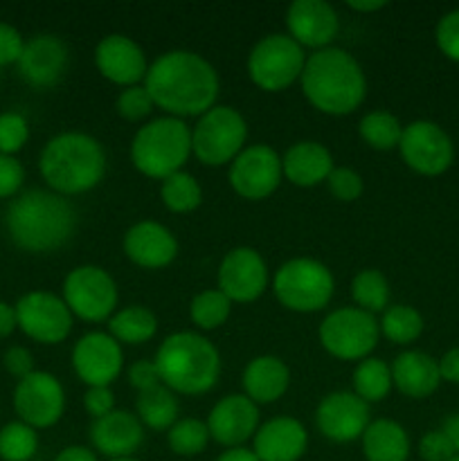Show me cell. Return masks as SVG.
Masks as SVG:
<instances>
[{"mask_svg": "<svg viewBox=\"0 0 459 461\" xmlns=\"http://www.w3.org/2000/svg\"><path fill=\"white\" fill-rule=\"evenodd\" d=\"M144 88L156 108L169 117H201L216 106L220 81L205 57L189 50H169L148 66Z\"/></svg>", "mask_w": 459, "mask_h": 461, "instance_id": "cell-1", "label": "cell"}, {"mask_svg": "<svg viewBox=\"0 0 459 461\" xmlns=\"http://www.w3.org/2000/svg\"><path fill=\"white\" fill-rule=\"evenodd\" d=\"M4 225L21 250L43 255L66 246L76 228L72 203L52 189H27L9 205Z\"/></svg>", "mask_w": 459, "mask_h": 461, "instance_id": "cell-2", "label": "cell"}, {"mask_svg": "<svg viewBox=\"0 0 459 461\" xmlns=\"http://www.w3.org/2000/svg\"><path fill=\"white\" fill-rule=\"evenodd\" d=\"M300 81L306 102L331 117L351 115L367 95L360 63L346 50L333 45L306 57Z\"/></svg>", "mask_w": 459, "mask_h": 461, "instance_id": "cell-3", "label": "cell"}, {"mask_svg": "<svg viewBox=\"0 0 459 461\" xmlns=\"http://www.w3.org/2000/svg\"><path fill=\"white\" fill-rule=\"evenodd\" d=\"M39 171L45 185L61 196L86 194L102 183L106 174V153L93 135L68 131L43 147Z\"/></svg>", "mask_w": 459, "mask_h": 461, "instance_id": "cell-4", "label": "cell"}, {"mask_svg": "<svg viewBox=\"0 0 459 461\" xmlns=\"http://www.w3.org/2000/svg\"><path fill=\"white\" fill-rule=\"evenodd\" d=\"M162 385L183 396L207 394L219 383V349L196 331L171 333L153 358Z\"/></svg>", "mask_w": 459, "mask_h": 461, "instance_id": "cell-5", "label": "cell"}, {"mask_svg": "<svg viewBox=\"0 0 459 461\" xmlns=\"http://www.w3.org/2000/svg\"><path fill=\"white\" fill-rule=\"evenodd\" d=\"M192 156V126L178 117H156L140 126L130 142V162L142 176L165 180L183 171Z\"/></svg>", "mask_w": 459, "mask_h": 461, "instance_id": "cell-6", "label": "cell"}, {"mask_svg": "<svg viewBox=\"0 0 459 461\" xmlns=\"http://www.w3.org/2000/svg\"><path fill=\"white\" fill-rule=\"evenodd\" d=\"M333 275L322 261L297 257L277 268L273 277L274 297L292 313H318L333 297Z\"/></svg>", "mask_w": 459, "mask_h": 461, "instance_id": "cell-7", "label": "cell"}, {"mask_svg": "<svg viewBox=\"0 0 459 461\" xmlns=\"http://www.w3.org/2000/svg\"><path fill=\"white\" fill-rule=\"evenodd\" d=\"M248 122L237 108L214 106L192 129V153L207 167L232 165L246 149Z\"/></svg>", "mask_w": 459, "mask_h": 461, "instance_id": "cell-8", "label": "cell"}, {"mask_svg": "<svg viewBox=\"0 0 459 461\" xmlns=\"http://www.w3.org/2000/svg\"><path fill=\"white\" fill-rule=\"evenodd\" d=\"M318 336L328 356L349 363L372 356L381 338V327L376 315L358 306H342L322 320Z\"/></svg>", "mask_w": 459, "mask_h": 461, "instance_id": "cell-9", "label": "cell"}, {"mask_svg": "<svg viewBox=\"0 0 459 461\" xmlns=\"http://www.w3.org/2000/svg\"><path fill=\"white\" fill-rule=\"evenodd\" d=\"M306 54L288 34H268L248 54V77L266 93H282L300 81Z\"/></svg>", "mask_w": 459, "mask_h": 461, "instance_id": "cell-10", "label": "cell"}, {"mask_svg": "<svg viewBox=\"0 0 459 461\" xmlns=\"http://www.w3.org/2000/svg\"><path fill=\"white\" fill-rule=\"evenodd\" d=\"M63 302L72 315L86 322L111 320L120 302L117 284L99 266H76L63 279Z\"/></svg>", "mask_w": 459, "mask_h": 461, "instance_id": "cell-11", "label": "cell"}, {"mask_svg": "<svg viewBox=\"0 0 459 461\" xmlns=\"http://www.w3.org/2000/svg\"><path fill=\"white\" fill-rule=\"evenodd\" d=\"M14 309L18 329L40 345H61L75 324V315L70 313L63 297L48 291L25 293Z\"/></svg>", "mask_w": 459, "mask_h": 461, "instance_id": "cell-12", "label": "cell"}, {"mask_svg": "<svg viewBox=\"0 0 459 461\" xmlns=\"http://www.w3.org/2000/svg\"><path fill=\"white\" fill-rule=\"evenodd\" d=\"M230 187L246 201H266L284 178L282 156L268 144H250L230 165Z\"/></svg>", "mask_w": 459, "mask_h": 461, "instance_id": "cell-13", "label": "cell"}, {"mask_svg": "<svg viewBox=\"0 0 459 461\" xmlns=\"http://www.w3.org/2000/svg\"><path fill=\"white\" fill-rule=\"evenodd\" d=\"M399 151L405 165L421 176H441L454 160L453 140L430 120H417L403 126Z\"/></svg>", "mask_w": 459, "mask_h": 461, "instance_id": "cell-14", "label": "cell"}, {"mask_svg": "<svg viewBox=\"0 0 459 461\" xmlns=\"http://www.w3.org/2000/svg\"><path fill=\"white\" fill-rule=\"evenodd\" d=\"M14 410L22 423L34 430L52 428L66 410V392L58 378L50 372H32L21 378L14 390Z\"/></svg>", "mask_w": 459, "mask_h": 461, "instance_id": "cell-15", "label": "cell"}, {"mask_svg": "<svg viewBox=\"0 0 459 461\" xmlns=\"http://www.w3.org/2000/svg\"><path fill=\"white\" fill-rule=\"evenodd\" d=\"M124 367L122 345L104 331H90L72 349V369L88 387H111Z\"/></svg>", "mask_w": 459, "mask_h": 461, "instance_id": "cell-16", "label": "cell"}, {"mask_svg": "<svg viewBox=\"0 0 459 461\" xmlns=\"http://www.w3.org/2000/svg\"><path fill=\"white\" fill-rule=\"evenodd\" d=\"M270 282L268 266L255 248H234L219 266V291L230 302L250 304L259 300Z\"/></svg>", "mask_w": 459, "mask_h": 461, "instance_id": "cell-17", "label": "cell"}, {"mask_svg": "<svg viewBox=\"0 0 459 461\" xmlns=\"http://www.w3.org/2000/svg\"><path fill=\"white\" fill-rule=\"evenodd\" d=\"M318 430L336 444H349L363 437L369 419V403H364L354 392H331L320 401L315 410Z\"/></svg>", "mask_w": 459, "mask_h": 461, "instance_id": "cell-18", "label": "cell"}, {"mask_svg": "<svg viewBox=\"0 0 459 461\" xmlns=\"http://www.w3.org/2000/svg\"><path fill=\"white\" fill-rule=\"evenodd\" d=\"M94 66L104 79L122 88L144 84L148 72L144 50L124 34H108L99 41L94 48Z\"/></svg>", "mask_w": 459, "mask_h": 461, "instance_id": "cell-19", "label": "cell"}, {"mask_svg": "<svg viewBox=\"0 0 459 461\" xmlns=\"http://www.w3.org/2000/svg\"><path fill=\"white\" fill-rule=\"evenodd\" d=\"M205 423L216 444L241 448L259 430V408L246 394H230L210 410Z\"/></svg>", "mask_w": 459, "mask_h": 461, "instance_id": "cell-20", "label": "cell"}, {"mask_svg": "<svg viewBox=\"0 0 459 461\" xmlns=\"http://www.w3.org/2000/svg\"><path fill=\"white\" fill-rule=\"evenodd\" d=\"M286 27L297 45L318 52L331 48L340 30V18L327 0H295L286 12Z\"/></svg>", "mask_w": 459, "mask_h": 461, "instance_id": "cell-21", "label": "cell"}, {"mask_svg": "<svg viewBox=\"0 0 459 461\" xmlns=\"http://www.w3.org/2000/svg\"><path fill=\"white\" fill-rule=\"evenodd\" d=\"M68 45L54 34H39L25 41L18 72L32 88H52L68 70Z\"/></svg>", "mask_w": 459, "mask_h": 461, "instance_id": "cell-22", "label": "cell"}, {"mask_svg": "<svg viewBox=\"0 0 459 461\" xmlns=\"http://www.w3.org/2000/svg\"><path fill=\"white\" fill-rule=\"evenodd\" d=\"M124 255L147 270L166 268L178 257V241L166 225L158 221H140L124 234Z\"/></svg>", "mask_w": 459, "mask_h": 461, "instance_id": "cell-23", "label": "cell"}, {"mask_svg": "<svg viewBox=\"0 0 459 461\" xmlns=\"http://www.w3.org/2000/svg\"><path fill=\"white\" fill-rule=\"evenodd\" d=\"M90 441L94 450L111 459L130 457L144 441V426L133 412L112 410L90 426Z\"/></svg>", "mask_w": 459, "mask_h": 461, "instance_id": "cell-24", "label": "cell"}, {"mask_svg": "<svg viewBox=\"0 0 459 461\" xmlns=\"http://www.w3.org/2000/svg\"><path fill=\"white\" fill-rule=\"evenodd\" d=\"M252 439H255L252 453L259 461H297L306 453L309 432L297 419L274 417L261 423Z\"/></svg>", "mask_w": 459, "mask_h": 461, "instance_id": "cell-25", "label": "cell"}, {"mask_svg": "<svg viewBox=\"0 0 459 461\" xmlns=\"http://www.w3.org/2000/svg\"><path fill=\"white\" fill-rule=\"evenodd\" d=\"M333 156L324 144L313 140H302L288 147L282 158L284 178L295 187H318L320 183H327L328 174L333 171Z\"/></svg>", "mask_w": 459, "mask_h": 461, "instance_id": "cell-26", "label": "cell"}, {"mask_svg": "<svg viewBox=\"0 0 459 461\" xmlns=\"http://www.w3.org/2000/svg\"><path fill=\"white\" fill-rule=\"evenodd\" d=\"M392 383L408 399H428L441 383L439 363L426 351H403L392 363Z\"/></svg>", "mask_w": 459, "mask_h": 461, "instance_id": "cell-27", "label": "cell"}, {"mask_svg": "<svg viewBox=\"0 0 459 461\" xmlns=\"http://www.w3.org/2000/svg\"><path fill=\"white\" fill-rule=\"evenodd\" d=\"M243 394L256 405L277 403L291 385V369L277 356H256L243 369Z\"/></svg>", "mask_w": 459, "mask_h": 461, "instance_id": "cell-28", "label": "cell"}, {"mask_svg": "<svg viewBox=\"0 0 459 461\" xmlns=\"http://www.w3.org/2000/svg\"><path fill=\"white\" fill-rule=\"evenodd\" d=\"M363 453L367 461H408L410 437L400 423L376 419L363 432Z\"/></svg>", "mask_w": 459, "mask_h": 461, "instance_id": "cell-29", "label": "cell"}, {"mask_svg": "<svg viewBox=\"0 0 459 461\" xmlns=\"http://www.w3.org/2000/svg\"><path fill=\"white\" fill-rule=\"evenodd\" d=\"M108 333L120 345H144L158 333V318L151 309L140 304L124 306L108 320Z\"/></svg>", "mask_w": 459, "mask_h": 461, "instance_id": "cell-30", "label": "cell"}, {"mask_svg": "<svg viewBox=\"0 0 459 461\" xmlns=\"http://www.w3.org/2000/svg\"><path fill=\"white\" fill-rule=\"evenodd\" d=\"M178 396L165 385L140 392L138 401H135V417L140 419L142 426L151 428V430H169L178 421Z\"/></svg>", "mask_w": 459, "mask_h": 461, "instance_id": "cell-31", "label": "cell"}, {"mask_svg": "<svg viewBox=\"0 0 459 461\" xmlns=\"http://www.w3.org/2000/svg\"><path fill=\"white\" fill-rule=\"evenodd\" d=\"M351 383H354V394H358L364 403H378L394 387L390 365L381 358H372V356L356 365Z\"/></svg>", "mask_w": 459, "mask_h": 461, "instance_id": "cell-32", "label": "cell"}, {"mask_svg": "<svg viewBox=\"0 0 459 461\" xmlns=\"http://www.w3.org/2000/svg\"><path fill=\"white\" fill-rule=\"evenodd\" d=\"M378 327H381L382 336L390 342H394V345H412L423 333V315L414 306L408 304L387 306L382 311Z\"/></svg>", "mask_w": 459, "mask_h": 461, "instance_id": "cell-33", "label": "cell"}, {"mask_svg": "<svg viewBox=\"0 0 459 461\" xmlns=\"http://www.w3.org/2000/svg\"><path fill=\"white\" fill-rule=\"evenodd\" d=\"M351 297L356 306L376 315L390 306V282L376 268H364L351 279Z\"/></svg>", "mask_w": 459, "mask_h": 461, "instance_id": "cell-34", "label": "cell"}, {"mask_svg": "<svg viewBox=\"0 0 459 461\" xmlns=\"http://www.w3.org/2000/svg\"><path fill=\"white\" fill-rule=\"evenodd\" d=\"M358 133L363 142L372 147L374 151H392V149H399L403 126H400L399 117L392 115V113L372 111L363 115L358 124Z\"/></svg>", "mask_w": 459, "mask_h": 461, "instance_id": "cell-35", "label": "cell"}, {"mask_svg": "<svg viewBox=\"0 0 459 461\" xmlns=\"http://www.w3.org/2000/svg\"><path fill=\"white\" fill-rule=\"evenodd\" d=\"M160 198L166 210L174 214H189L202 203V189L192 174L178 171L162 180Z\"/></svg>", "mask_w": 459, "mask_h": 461, "instance_id": "cell-36", "label": "cell"}, {"mask_svg": "<svg viewBox=\"0 0 459 461\" xmlns=\"http://www.w3.org/2000/svg\"><path fill=\"white\" fill-rule=\"evenodd\" d=\"M230 311H232V302L219 288H207L192 300L189 318L201 331H216L228 322Z\"/></svg>", "mask_w": 459, "mask_h": 461, "instance_id": "cell-37", "label": "cell"}, {"mask_svg": "<svg viewBox=\"0 0 459 461\" xmlns=\"http://www.w3.org/2000/svg\"><path fill=\"white\" fill-rule=\"evenodd\" d=\"M210 439L207 423L201 419H178L166 430V444H169L171 453L180 455V457H196V455L205 453Z\"/></svg>", "mask_w": 459, "mask_h": 461, "instance_id": "cell-38", "label": "cell"}, {"mask_svg": "<svg viewBox=\"0 0 459 461\" xmlns=\"http://www.w3.org/2000/svg\"><path fill=\"white\" fill-rule=\"evenodd\" d=\"M39 450V435L22 421H12L0 428V459L30 461Z\"/></svg>", "mask_w": 459, "mask_h": 461, "instance_id": "cell-39", "label": "cell"}, {"mask_svg": "<svg viewBox=\"0 0 459 461\" xmlns=\"http://www.w3.org/2000/svg\"><path fill=\"white\" fill-rule=\"evenodd\" d=\"M156 108L151 95L144 88V84L130 86L124 88L115 99V111L117 115L124 117L126 122H142L151 115V111Z\"/></svg>", "mask_w": 459, "mask_h": 461, "instance_id": "cell-40", "label": "cell"}, {"mask_svg": "<svg viewBox=\"0 0 459 461\" xmlns=\"http://www.w3.org/2000/svg\"><path fill=\"white\" fill-rule=\"evenodd\" d=\"M30 140V124L21 113H0V156H14Z\"/></svg>", "mask_w": 459, "mask_h": 461, "instance_id": "cell-41", "label": "cell"}, {"mask_svg": "<svg viewBox=\"0 0 459 461\" xmlns=\"http://www.w3.org/2000/svg\"><path fill=\"white\" fill-rule=\"evenodd\" d=\"M328 192L336 201L340 203H354L363 196V176L356 169H349V167H333V171L327 178Z\"/></svg>", "mask_w": 459, "mask_h": 461, "instance_id": "cell-42", "label": "cell"}, {"mask_svg": "<svg viewBox=\"0 0 459 461\" xmlns=\"http://www.w3.org/2000/svg\"><path fill=\"white\" fill-rule=\"evenodd\" d=\"M436 48L446 59L459 63V9L444 14L435 30Z\"/></svg>", "mask_w": 459, "mask_h": 461, "instance_id": "cell-43", "label": "cell"}, {"mask_svg": "<svg viewBox=\"0 0 459 461\" xmlns=\"http://www.w3.org/2000/svg\"><path fill=\"white\" fill-rule=\"evenodd\" d=\"M418 455L423 461H453L459 453L444 430H432L418 441Z\"/></svg>", "mask_w": 459, "mask_h": 461, "instance_id": "cell-44", "label": "cell"}, {"mask_svg": "<svg viewBox=\"0 0 459 461\" xmlns=\"http://www.w3.org/2000/svg\"><path fill=\"white\" fill-rule=\"evenodd\" d=\"M25 183V169L14 156H0V198H12Z\"/></svg>", "mask_w": 459, "mask_h": 461, "instance_id": "cell-45", "label": "cell"}, {"mask_svg": "<svg viewBox=\"0 0 459 461\" xmlns=\"http://www.w3.org/2000/svg\"><path fill=\"white\" fill-rule=\"evenodd\" d=\"M25 41H22L21 32L9 23L0 21V66H12L21 59Z\"/></svg>", "mask_w": 459, "mask_h": 461, "instance_id": "cell-46", "label": "cell"}, {"mask_svg": "<svg viewBox=\"0 0 459 461\" xmlns=\"http://www.w3.org/2000/svg\"><path fill=\"white\" fill-rule=\"evenodd\" d=\"M86 412L93 419H102L115 410V394L111 387H88L84 396Z\"/></svg>", "mask_w": 459, "mask_h": 461, "instance_id": "cell-47", "label": "cell"}, {"mask_svg": "<svg viewBox=\"0 0 459 461\" xmlns=\"http://www.w3.org/2000/svg\"><path fill=\"white\" fill-rule=\"evenodd\" d=\"M129 383L133 390H138V394L140 392H147V390H153V387L162 385L156 363H153V360H138V363L130 365Z\"/></svg>", "mask_w": 459, "mask_h": 461, "instance_id": "cell-48", "label": "cell"}, {"mask_svg": "<svg viewBox=\"0 0 459 461\" xmlns=\"http://www.w3.org/2000/svg\"><path fill=\"white\" fill-rule=\"evenodd\" d=\"M3 363H4V369H7L12 376H16L18 381L25 376H30L32 372H36L34 356H32V351L25 349V347H18V345L9 347L3 356Z\"/></svg>", "mask_w": 459, "mask_h": 461, "instance_id": "cell-49", "label": "cell"}, {"mask_svg": "<svg viewBox=\"0 0 459 461\" xmlns=\"http://www.w3.org/2000/svg\"><path fill=\"white\" fill-rule=\"evenodd\" d=\"M436 363H439L441 381H448V383H454V385H459V347L446 351Z\"/></svg>", "mask_w": 459, "mask_h": 461, "instance_id": "cell-50", "label": "cell"}, {"mask_svg": "<svg viewBox=\"0 0 459 461\" xmlns=\"http://www.w3.org/2000/svg\"><path fill=\"white\" fill-rule=\"evenodd\" d=\"M14 329H18L16 309L7 302H0V338L12 336Z\"/></svg>", "mask_w": 459, "mask_h": 461, "instance_id": "cell-51", "label": "cell"}, {"mask_svg": "<svg viewBox=\"0 0 459 461\" xmlns=\"http://www.w3.org/2000/svg\"><path fill=\"white\" fill-rule=\"evenodd\" d=\"M54 461H97V455L86 448V446H68L57 455Z\"/></svg>", "mask_w": 459, "mask_h": 461, "instance_id": "cell-52", "label": "cell"}, {"mask_svg": "<svg viewBox=\"0 0 459 461\" xmlns=\"http://www.w3.org/2000/svg\"><path fill=\"white\" fill-rule=\"evenodd\" d=\"M346 7H349L351 12H358V14H374L385 9L387 3L385 0H349Z\"/></svg>", "mask_w": 459, "mask_h": 461, "instance_id": "cell-53", "label": "cell"}, {"mask_svg": "<svg viewBox=\"0 0 459 461\" xmlns=\"http://www.w3.org/2000/svg\"><path fill=\"white\" fill-rule=\"evenodd\" d=\"M216 461H259V457L241 446V448H228Z\"/></svg>", "mask_w": 459, "mask_h": 461, "instance_id": "cell-54", "label": "cell"}, {"mask_svg": "<svg viewBox=\"0 0 459 461\" xmlns=\"http://www.w3.org/2000/svg\"><path fill=\"white\" fill-rule=\"evenodd\" d=\"M444 432L448 435V439L453 441V446L457 448V453H459V417H450L448 421H446Z\"/></svg>", "mask_w": 459, "mask_h": 461, "instance_id": "cell-55", "label": "cell"}, {"mask_svg": "<svg viewBox=\"0 0 459 461\" xmlns=\"http://www.w3.org/2000/svg\"><path fill=\"white\" fill-rule=\"evenodd\" d=\"M111 461H138V459H133V457H124V459H111Z\"/></svg>", "mask_w": 459, "mask_h": 461, "instance_id": "cell-56", "label": "cell"}, {"mask_svg": "<svg viewBox=\"0 0 459 461\" xmlns=\"http://www.w3.org/2000/svg\"><path fill=\"white\" fill-rule=\"evenodd\" d=\"M453 461H459V455H457V457H454V459H453Z\"/></svg>", "mask_w": 459, "mask_h": 461, "instance_id": "cell-57", "label": "cell"}]
</instances>
